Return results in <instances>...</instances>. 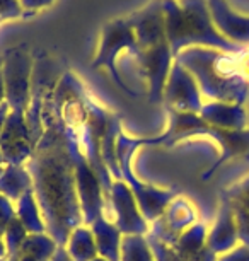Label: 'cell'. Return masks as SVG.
<instances>
[{"label": "cell", "instance_id": "6da1fadb", "mask_svg": "<svg viewBox=\"0 0 249 261\" xmlns=\"http://www.w3.org/2000/svg\"><path fill=\"white\" fill-rule=\"evenodd\" d=\"M72 137L50 99L43 110V135L26 167L33 178V191L46 224V232L65 246L68 236L84 225L77 195Z\"/></svg>", "mask_w": 249, "mask_h": 261}, {"label": "cell", "instance_id": "7a4b0ae2", "mask_svg": "<svg viewBox=\"0 0 249 261\" xmlns=\"http://www.w3.org/2000/svg\"><path fill=\"white\" fill-rule=\"evenodd\" d=\"M197 81L203 97L210 101L242 105L249 94V84L239 67L237 53L215 48H186L174 58Z\"/></svg>", "mask_w": 249, "mask_h": 261}, {"label": "cell", "instance_id": "3957f363", "mask_svg": "<svg viewBox=\"0 0 249 261\" xmlns=\"http://www.w3.org/2000/svg\"><path fill=\"white\" fill-rule=\"evenodd\" d=\"M165 21V36L174 58L193 46L215 48L237 53V46L217 31L207 0H160Z\"/></svg>", "mask_w": 249, "mask_h": 261}, {"label": "cell", "instance_id": "277c9868", "mask_svg": "<svg viewBox=\"0 0 249 261\" xmlns=\"http://www.w3.org/2000/svg\"><path fill=\"white\" fill-rule=\"evenodd\" d=\"M142 147H144L142 137H130L121 130L118 140H116V157H118L120 164L121 181H125L130 186L131 193L135 195L136 203L142 210V215L145 217L149 224H152L154 220H157L162 215L165 206L171 203V200L178 196V193L173 188H159V186L144 183L133 174L131 159H133L135 152Z\"/></svg>", "mask_w": 249, "mask_h": 261}, {"label": "cell", "instance_id": "5b68a950", "mask_svg": "<svg viewBox=\"0 0 249 261\" xmlns=\"http://www.w3.org/2000/svg\"><path fill=\"white\" fill-rule=\"evenodd\" d=\"M121 51H130V53H133V55H136V51H139L135 33L126 17L115 19V21L108 22L102 28L99 46H97L96 57L92 58V62H91V67L94 68V70L104 68L111 75V79H113V82L125 92V94H128L130 97H139V94H136L135 91H131L125 84V81L121 79L118 72V67H116V58H118Z\"/></svg>", "mask_w": 249, "mask_h": 261}, {"label": "cell", "instance_id": "8992f818", "mask_svg": "<svg viewBox=\"0 0 249 261\" xmlns=\"http://www.w3.org/2000/svg\"><path fill=\"white\" fill-rule=\"evenodd\" d=\"M34 60L27 51L26 45L14 46L4 53V87H6V102L11 111L26 113L31 99V77Z\"/></svg>", "mask_w": 249, "mask_h": 261}, {"label": "cell", "instance_id": "52a82bcc", "mask_svg": "<svg viewBox=\"0 0 249 261\" xmlns=\"http://www.w3.org/2000/svg\"><path fill=\"white\" fill-rule=\"evenodd\" d=\"M72 157L75 164V181H77V195L84 217V225L91 227L99 217L106 215L108 203L104 198L101 179L97 178L94 169L87 162L84 152L79 145V137L74 134L72 137Z\"/></svg>", "mask_w": 249, "mask_h": 261}, {"label": "cell", "instance_id": "ba28073f", "mask_svg": "<svg viewBox=\"0 0 249 261\" xmlns=\"http://www.w3.org/2000/svg\"><path fill=\"white\" fill-rule=\"evenodd\" d=\"M164 106L176 113H197L203 108V96L195 77L178 60L171 67L169 79L164 89Z\"/></svg>", "mask_w": 249, "mask_h": 261}, {"label": "cell", "instance_id": "9c48e42d", "mask_svg": "<svg viewBox=\"0 0 249 261\" xmlns=\"http://www.w3.org/2000/svg\"><path fill=\"white\" fill-rule=\"evenodd\" d=\"M109 212L113 222L123 236H147L150 224L142 215V210L131 193L130 186L121 179H115L111 186Z\"/></svg>", "mask_w": 249, "mask_h": 261}, {"label": "cell", "instance_id": "30bf717a", "mask_svg": "<svg viewBox=\"0 0 249 261\" xmlns=\"http://www.w3.org/2000/svg\"><path fill=\"white\" fill-rule=\"evenodd\" d=\"M33 135L29 132L26 113L11 111L0 134V152L7 166H26L34 154Z\"/></svg>", "mask_w": 249, "mask_h": 261}, {"label": "cell", "instance_id": "8fae6325", "mask_svg": "<svg viewBox=\"0 0 249 261\" xmlns=\"http://www.w3.org/2000/svg\"><path fill=\"white\" fill-rule=\"evenodd\" d=\"M135 58L139 62L145 81H147L149 101L162 102L165 82H168L171 67L174 63V55L171 51L169 43L164 41L160 45L147 48V50H139Z\"/></svg>", "mask_w": 249, "mask_h": 261}, {"label": "cell", "instance_id": "7c38bea8", "mask_svg": "<svg viewBox=\"0 0 249 261\" xmlns=\"http://www.w3.org/2000/svg\"><path fill=\"white\" fill-rule=\"evenodd\" d=\"M195 219H197V212H195L193 205L181 196H176L165 206L162 215L150 224L147 234L165 244L174 246L178 243L179 236L195 225Z\"/></svg>", "mask_w": 249, "mask_h": 261}, {"label": "cell", "instance_id": "4fadbf2b", "mask_svg": "<svg viewBox=\"0 0 249 261\" xmlns=\"http://www.w3.org/2000/svg\"><path fill=\"white\" fill-rule=\"evenodd\" d=\"M126 19H128L130 26L135 33L139 50H147V48L168 41L164 11L160 0H152L145 7H142L140 11L130 14Z\"/></svg>", "mask_w": 249, "mask_h": 261}, {"label": "cell", "instance_id": "5bb4252c", "mask_svg": "<svg viewBox=\"0 0 249 261\" xmlns=\"http://www.w3.org/2000/svg\"><path fill=\"white\" fill-rule=\"evenodd\" d=\"M217 31L237 46H249V14L236 11L229 0H207Z\"/></svg>", "mask_w": 249, "mask_h": 261}, {"label": "cell", "instance_id": "9a60e30c", "mask_svg": "<svg viewBox=\"0 0 249 261\" xmlns=\"http://www.w3.org/2000/svg\"><path fill=\"white\" fill-rule=\"evenodd\" d=\"M200 116L205 123L222 130H242L246 125V113L242 105H232V102H205Z\"/></svg>", "mask_w": 249, "mask_h": 261}, {"label": "cell", "instance_id": "2e32d148", "mask_svg": "<svg viewBox=\"0 0 249 261\" xmlns=\"http://www.w3.org/2000/svg\"><path fill=\"white\" fill-rule=\"evenodd\" d=\"M91 230L96 239L97 254L106 261H121V239H123V234L120 232V229L116 227L113 220L102 215L91 225Z\"/></svg>", "mask_w": 249, "mask_h": 261}, {"label": "cell", "instance_id": "e0dca14e", "mask_svg": "<svg viewBox=\"0 0 249 261\" xmlns=\"http://www.w3.org/2000/svg\"><path fill=\"white\" fill-rule=\"evenodd\" d=\"M33 191V178L29 174L26 166H6V169L0 174V195L9 198L12 203Z\"/></svg>", "mask_w": 249, "mask_h": 261}, {"label": "cell", "instance_id": "ac0fdd59", "mask_svg": "<svg viewBox=\"0 0 249 261\" xmlns=\"http://www.w3.org/2000/svg\"><path fill=\"white\" fill-rule=\"evenodd\" d=\"M16 217L21 220V224L26 227L27 234H43L46 232V224L41 215L40 205L34 196V191H27L22 195L16 203Z\"/></svg>", "mask_w": 249, "mask_h": 261}, {"label": "cell", "instance_id": "d6986e66", "mask_svg": "<svg viewBox=\"0 0 249 261\" xmlns=\"http://www.w3.org/2000/svg\"><path fill=\"white\" fill-rule=\"evenodd\" d=\"M65 248L74 261H92L99 256L97 254L94 234L87 225H79L77 229L72 230Z\"/></svg>", "mask_w": 249, "mask_h": 261}, {"label": "cell", "instance_id": "ffe728a7", "mask_svg": "<svg viewBox=\"0 0 249 261\" xmlns=\"http://www.w3.org/2000/svg\"><path fill=\"white\" fill-rule=\"evenodd\" d=\"M57 249H58V243L48 232L27 234V238L24 239V243L21 246L19 254L29 256V258L36 261H50L53 258V254L57 253Z\"/></svg>", "mask_w": 249, "mask_h": 261}, {"label": "cell", "instance_id": "44dd1931", "mask_svg": "<svg viewBox=\"0 0 249 261\" xmlns=\"http://www.w3.org/2000/svg\"><path fill=\"white\" fill-rule=\"evenodd\" d=\"M121 261H155L145 236H123Z\"/></svg>", "mask_w": 249, "mask_h": 261}, {"label": "cell", "instance_id": "7402d4cb", "mask_svg": "<svg viewBox=\"0 0 249 261\" xmlns=\"http://www.w3.org/2000/svg\"><path fill=\"white\" fill-rule=\"evenodd\" d=\"M26 238H27L26 227L21 224V220L17 217H14L11 224L7 225L6 232H4V243H6L7 248V256H19V251H21V246Z\"/></svg>", "mask_w": 249, "mask_h": 261}, {"label": "cell", "instance_id": "603a6c76", "mask_svg": "<svg viewBox=\"0 0 249 261\" xmlns=\"http://www.w3.org/2000/svg\"><path fill=\"white\" fill-rule=\"evenodd\" d=\"M145 238H147V241H149V246H150V249H152V254H154L155 261H183L181 258H179V254L176 253V249L173 248V246H169V244L162 243V241L152 238L150 234H147Z\"/></svg>", "mask_w": 249, "mask_h": 261}, {"label": "cell", "instance_id": "cb8c5ba5", "mask_svg": "<svg viewBox=\"0 0 249 261\" xmlns=\"http://www.w3.org/2000/svg\"><path fill=\"white\" fill-rule=\"evenodd\" d=\"M55 0H19V6H21L22 11H29V12H36L40 9H45Z\"/></svg>", "mask_w": 249, "mask_h": 261}, {"label": "cell", "instance_id": "d4e9b609", "mask_svg": "<svg viewBox=\"0 0 249 261\" xmlns=\"http://www.w3.org/2000/svg\"><path fill=\"white\" fill-rule=\"evenodd\" d=\"M50 261H74V259L70 258V254H68L65 246H58L57 253L53 254V258Z\"/></svg>", "mask_w": 249, "mask_h": 261}, {"label": "cell", "instance_id": "484cf974", "mask_svg": "<svg viewBox=\"0 0 249 261\" xmlns=\"http://www.w3.org/2000/svg\"><path fill=\"white\" fill-rule=\"evenodd\" d=\"M2 102H6V87H4V77L0 72V106H2Z\"/></svg>", "mask_w": 249, "mask_h": 261}, {"label": "cell", "instance_id": "4316f807", "mask_svg": "<svg viewBox=\"0 0 249 261\" xmlns=\"http://www.w3.org/2000/svg\"><path fill=\"white\" fill-rule=\"evenodd\" d=\"M7 258V248L6 243H4V236H0V259H6Z\"/></svg>", "mask_w": 249, "mask_h": 261}, {"label": "cell", "instance_id": "83f0119b", "mask_svg": "<svg viewBox=\"0 0 249 261\" xmlns=\"http://www.w3.org/2000/svg\"><path fill=\"white\" fill-rule=\"evenodd\" d=\"M6 159H4V155H2V152H0V174L4 172V169H6Z\"/></svg>", "mask_w": 249, "mask_h": 261}, {"label": "cell", "instance_id": "f1b7e54d", "mask_svg": "<svg viewBox=\"0 0 249 261\" xmlns=\"http://www.w3.org/2000/svg\"><path fill=\"white\" fill-rule=\"evenodd\" d=\"M0 261H19V256H7L6 259H0Z\"/></svg>", "mask_w": 249, "mask_h": 261}, {"label": "cell", "instance_id": "f546056e", "mask_svg": "<svg viewBox=\"0 0 249 261\" xmlns=\"http://www.w3.org/2000/svg\"><path fill=\"white\" fill-rule=\"evenodd\" d=\"M19 261H36V259L29 258V256H21V254H19Z\"/></svg>", "mask_w": 249, "mask_h": 261}, {"label": "cell", "instance_id": "4dcf8cb0", "mask_svg": "<svg viewBox=\"0 0 249 261\" xmlns=\"http://www.w3.org/2000/svg\"><path fill=\"white\" fill-rule=\"evenodd\" d=\"M2 67H4V55H0V72H2Z\"/></svg>", "mask_w": 249, "mask_h": 261}, {"label": "cell", "instance_id": "1f68e13d", "mask_svg": "<svg viewBox=\"0 0 249 261\" xmlns=\"http://www.w3.org/2000/svg\"><path fill=\"white\" fill-rule=\"evenodd\" d=\"M92 261H106L104 258H101V256H97V258L96 259H92Z\"/></svg>", "mask_w": 249, "mask_h": 261}]
</instances>
